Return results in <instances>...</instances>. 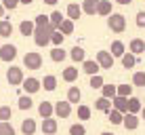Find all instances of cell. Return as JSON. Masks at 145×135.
Instances as JSON below:
<instances>
[{
    "mask_svg": "<svg viewBox=\"0 0 145 135\" xmlns=\"http://www.w3.org/2000/svg\"><path fill=\"white\" fill-rule=\"evenodd\" d=\"M53 32H57L53 26L36 28V32H34V42H36V47H46V44H51V34Z\"/></svg>",
    "mask_w": 145,
    "mask_h": 135,
    "instance_id": "6da1fadb",
    "label": "cell"
},
{
    "mask_svg": "<svg viewBox=\"0 0 145 135\" xmlns=\"http://www.w3.org/2000/svg\"><path fill=\"white\" fill-rule=\"evenodd\" d=\"M107 28L112 30V32H116V34H122L124 30H126V17L120 15V13H112L107 17Z\"/></svg>",
    "mask_w": 145,
    "mask_h": 135,
    "instance_id": "7a4b0ae2",
    "label": "cell"
},
{
    "mask_svg": "<svg viewBox=\"0 0 145 135\" xmlns=\"http://www.w3.org/2000/svg\"><path fill=\"white\" fill-rule=\"evenodd\" d=\"M7 80H8V84L11 87H19V84H23V70L21 68H17V66H11L7 70Z\"/></svg>",
    "mask_w": 145,
    "mask_h": 135,
    "instance_id": "3957f363",
    "label": "cell"
},
{
    "mask_svg": "<svg viewBox=\"0 0 145 135\" xmlns=\"http://www.w3.org/2000/svg\"><path fill=\"white\" fill-rule=\"evenodd\" d=\"M23 66H25L27 70H40V68H42V55L36 53V51L25 53V57H23Z\"/></svg>",
    "mask_w": 145,
    "mask_h": 135,
    "instance_id": "277c9868",
    "label": "cell"
},
{
    "mask_svg": "<svg viewBox=\"0 0 145 135\" xmlns=\"http://www.w3.org/2000/svg\"><path fill=\"white\" fill-rule=\"evenodd\" d=\"M23 91H25V95H34V93H38L40 89H42V80H38V78H25V80H23Z\"/></svg>",
    "mask_w": 145,
    "mask_h": 135,
    "instance_id": "5b68a950",
    "label": "cell"
},
{
    "mask_svg": "<svg viewBox=\"0 0 145 135\" xmlns=\"http://www.w3.org/2000/svg\"><path fill=\"white\" fill-rule=\"evenodd\" d=\"M97 63L103 70H112L114 68V55L109 51H97Z\"/></svg>",
    "mask_w": 145,
    "mask_h": 135,
    "instance_id": "8992f818",
    "label": "cell"
},
{
    "mask_svg": "<svg viewBox=\"0 0 145 135\" xmlns=\"http://www.w3.org/2000/svg\"><path fill=\"white\" fill-rule=\"evenodd\" d=\"M69 114H72V103L67 101H57L55 103V116L57 118H67Z\"/></svg>",
    "mask_w": 145,
    "mask_h": 135,
    "instance_id": "52a82bcc",
    "label": "cell"
},
{
    "mask_svg": "<svg viewBox=\"0 0 145 135\" xmlns=\"http://www.w3.org/2000/svg\"><path fill=\"white\" fill-rule=\"evenodd\" d=\"M17 57V47L15 44H2L0 47V59L2 61H13Z\"/></svg>",
    "mask_w": 145,
    "mask_h": 135,
    "instance_id": "ba28073f",
    "label": "cell"
},
{
    "mask_svg": "<svg viewBox=\"0 0 145 135\" xmlns=\"http://www.w3.org/2000/svg\"><path fill=\"white\" fill-rule=\"evenodd\" d=\"M42 133L44 135H55L57 133V129H59V124H57V118H42Z\"/></svg>",
    "mask_w": 145,
    "mask_h": 135,
    "instance_id": "9c48e42d",
    "label": "cell"
},
{
    "mask_svg": "<svg viewBox=\"0 0 145 135\" xmlns=\"http://www.w3.org/2000/svg\"><path fill=\"white\" fill-rule=\"evenodd\" d=\"M65 15H67V19H72V21L80 19V15H82V4L69 2V4H67V9H65Z\"/></svg>",
    "mask_w": 145,
    "mask_h": 135,
    "instance_id": "30bf717a",
    "label": "cell"
},
{
    "mask_svg": "<svg viewBox=\"0 0 145 135\" xmlns=\"http://www.w3.org/2000/svg\"><path fill=\"white\" fill-rule=\"evenodd\" d=\"M38 114L42 118H53V114H55V106L51 101H40V106H38Z\"/></svg>",
    "mask_w": 145,
    "mask_h": 135,
    "instance_id": "8fae6325",
    "label": "cell"
},
{
    "mask_svg": "<svg viewBox=\"0 0 145 135\" xmlns=\"http://www.w3.org/2000/svg\"><path fill=\"white\" fill-rule=\"evenodd\" d=\"M122 127H126L128 131H135V129L139 127V116H137V114L126 112V114H124V122H122Z\"/></svg>",
    "mask_w": 145,
    "mask_h": 135,
    "instance_id": "7c38bea8",
    "label": "cell"
},
{
    "mask_svg": "<svg viewBox=\"0 0 145 135\" xmlns=\"http://www.w3.org/2000/svg\"><path fill=\"white\" fill-rule=\"evenodd\" d=\"M69 57H72V61H76V63H84V61H86V51L76 44V47L69 51Z\"/></svg>",
    "mask_w": 145,
    "mask_h": 135,
    "instance_id": "4fadbf2b",
    "label": "cell"
},
{
    "mask_svg": "<svg viewBox=\"0 0 145 135\" xmlns=\"http://www.w3.org/2000/svg\"><path fill=\"white\" fill-rule=\"evenodd\" d=\"M82 70L88 74V76H95V74H99V70H101V66L97 63V59H86V61L82 63Z\"/></svg>",
    "mask_w": 145,
    "mask_h": 135,
    "instance_id": "5bb4252c",
    "label": "cell"
},
{
    "mask_svg": "<svg viewBox=\"0 0 145 135\" xmlns=\"http://www.w3.org/2000/svg\"><path fill=\"white\" fill-rule=\"evenodd\" d=\"M19 32H21V36H34V32H36V23L23 19V21L19 23Z\"/></svg>",
    "mask_w": 145,
    "mask_h": 135,
    "instance_id": "9a60e30c",
    "label": "cell"
},
{
    "mask_svg": "<svg viewBox=\"0 0 145 135\" xmlns=\"http://www.w3.org/2000/svg\"><path fill=\"white\" fill-rule=\"evenodd\" d=\"M128 51H131L133 55H141V53H145V40H141V38H133L131 44H128Z\"/></svg>",
    "mask_w": 145,
    "mask_h": 135,
    "instance_id": "2e32d148",
    "label": "cell"
},
{
    "mask_svg": "<svg viewBox=\"0 0 145 135\" xmlns=\"http://www.w3.org/2000/svg\"><path fill=\"white\" fill-rule=\"evenodd\" d=\"M112 103H114V110H118V112L122 114L128 112V97H114Z\"/></svg>",
    "mask_w": 145,
    "mask_h": 135,
    "instance_id": "e0dca14e",
    "label": "cell"
},
{
    "mask_svg": "<svg viewBox=\"0 0 145 135\" xmlns=\"http://www.w3.org/2000/svg\"><path fill=\"white\" fill-rule=\"evenodd\" d=\"M97 15H101V17H109V15H112V0H99Z\"/></svg>",
    "mask_w": 145,
    "mask_h": 135,
    "instance_id": "ac0fdd59",
    "label": "cell"
},
{
    "mask_svg": "<svg viewBox=\"0 0 145 135\" xmlns=\"http://www.w3.org/2000/svg\"><path fill=\"white\" fill-rule=\"evenodd\" d=\"M114 108V103H112V99H105V97H99L97 101H95V110H99V112H109V110Z\"/></svg>",
    "mask_w": 145,
    "mask_h": 135,
    "instance_id": "d6986e66",
    "label": "cell"
},
{
    "mask_svg": "<svg viewBox=\"0 0 145 135\" xmlns=\"http://www.w3.org/2000/svg\"><path fill=\"white\" fill-rule=\"evenodd\" d=\"M97 7L99 0H82V13L86 15H97Z\"/></svg>",
    "mask_w": 145,
    "mask_h": 135,
    "instance_id": "ffe728a7",
    "label": "cell"
},
{
    "mask_svg": "<svg viewBox=\"0 0 145 135\" xmlns=\"http://www.w3.org/2000/svg\"><path fill=\"white\" fill-rule=\"evenodd\" d=\"M109 53H112L114 57H120V59H122V55L126 53V47H124L122 40H114V42H112V49H109Z\"/></svg>",
    "mask_w": 145,
    "mask_h": 135,
    "instance_id": "44dd1931",
    "label": "cell"
},
{
    "mask_svg": "<svg viewBox=\"0 0 145 135\" xmlns=\"http://www.w3.org/2000/svg\"><path fill=\"white\" fill-rule=\"evenodd\" d=\"M21 133L23 135H34L36 133V121H34V118H25V121L21 122Z\"/></svg>",
    "mask_w": 145,
    "mask_h": 135,
    "instance_id": "7402d4cb",
    "label": "cell"
},
{
    "mask_svg": "<svg viewBox=\"0 0 145 135\" xmlns=\"http://www.w3.org/2000/svg\"><path fill=\"white\" fill-rule=\"evenodd\" d=\"M101 97H105V99H114V97H118V87H116V84H103V89H101Z\"/></svg>",
    "mask_w": 145,
    "mask_h": 135,
    "instance_id": "603a6c76",
    "label": "cell"
},
{
    "mask_svg": "<svg viewBox=\"0 0 145 135\" xmlns=\"http://www.w3.org/2000/svg\"><path fill=\"white\" fill-rule=\"evenodd\" d=\"M143 110V103L139 97H128V112L131 114H139Z\"/></svg>",
    "mask_w": 145,
    "mask_h": 135,
    "instance_id": "cb8c5ba5",
    "label": "cell"
},
{
    "mask_svg": "<svg viewBox=\"0 0 145 135\" xmlns=\"http://www.w3.org/2000/svg\"><path fill=\"white\" fill-rule=\"evenodd\" d=\"M107 121L112 122V124H122V122H124V114L112 108V110H109V112H107Z\"/></svg>",
    "mask_w": 145,
    "mask_h": 135,
    "instance_id": "d4e9b609",
    "label": "cell"
},
{
    "mask_svg": "<svg viewBox=\"0 0 145 135\" xmlns=\"http://www.w3.org/2000/svg\"><path fill=\"white\" fill-rule=\"evenodd\" d=\"M13 34V23L8 19H0V36L2 38H8Z\"/></svg>",
    "mask_w": 145,
    "mask_h": 135,
    "instance_id": "484cf974",
    "label": "cell"
},
{
    "mask_svg": "<svg viewBox=\"0 0 145 135\" xmlns=\"http://www.w3.org/2000/svg\"><path fill=\"white\" fill-rule=\"evenodd\" d=\"M135 66H137V55H133L131 51H128V53H124L122 55V68H135Z\"/></svg>",
    "mask_w": 145,
    "mask_h": 135,
    "instance_id": "4316f807",
    "label": "cell"
},
{
    "mask_svg": "<svg viewBox=\"0 0 145 135\" xmlns=\"http://www.w3.org/2000/svg\"><path fill=\"white\" fill-rule=\"evenodd\" d=\"M61 76H63L65 82H76L78 80V68H65Z\"/></svg>",
    "mask_w": 145,
    "mask_h": 135,
    "instance_id": "83f0119b",
    "label": "cell"
},
{
    "mask_svg": "<svg viewBox=\"0 0 145 135\" xmlns=\"http://www.w3.org/2000/svg\"><path fill=\"white\" fill-rule=\"evenodd\" d=\"M65 57H67V53L63 51L61 47H53V51H51V59H53L55 63H61Z\"/></svg>",
    "mask_w": 145,
    "mask_h": 135,
    "instance_id": "f1b7e54d",
    "label": "cell"
},
{
    "mask_svg": "<svg viewBox=\"0 0 145 135\" xmlns=\"http://www.w3.org/2000/svg\"><path fill=\"white\" fill-rule=\"evenodd\" d=\"M80 99H82V91H80L78 87H69V91H67V101H69V103H78Z\"/></svg>",
    "mask_w": 145,
    "mask_h": 135,
    "instance_id": "f546056e",
    "label": "cell"
},
{
    "mask_svg": "<svg viewBox=\"0 0 145 135\" xmlns=\"http://www.w3.org/2000/svg\"><path fill=\"white\" fill-rule=\"evenodd\" d=\"M42 87H44V91H55V89H57V78H55L53 74L44 76L42 78Z\"/></svg>",
    "mask_w": 145,
    "mask_h": 135,
    "instance_id": "4dcf8cb0",
    "label": "cell"
},
{
    "mask_svg": "<svg viewBox=\"0 0 145 135\" xmlns=\"http://www.w3.org/2000/svg\"><path fill=\"white\" fill-rule=\"evenodd\" d=\"M48 17H51V26H53L55 30H59V28H61V23L65 21V19H63V15H61V11H53Z\"/></svg>",
    "mask_w": 145,
    "mask_h": 135,
    "instance_id": "1f68e13d",
    "label": "cell"
},
{
    "mask_svg": "<svg viewBox=\"0 0 145 135\" xmlns=\"http://www.w3.org/2000/svg\"><path fill=\"white\" fill-rule=\"evenodd\" d=\"M34 23H36V28H48L51 26V17L48 15H36Z\"/></svg>",
    "mask_w": 145,
    "mask_h": 135,
    "instance_id": "d6a6232c",
    "label": "cell"
},
{
    "mask_svg": "<svg viewBox=\"0 0 145 135\" xmlns=\"http://www.w3.org/2000/svg\"><path fill=\"white\" fill-rule=\"evenodd\" d=\"M118 97H133V84H118Z\"/></svg>",
    "mask_w": 145,
    "mask_h": 135,
    "instance_id": "836d02e7",
    "label": "cell"
},
{
    "mask_svg": "<svg viewBox=\"0 0 145 135\" xmlns=\"http://www.w3.org/2000/svg\"><path fill=\"white\" fill-rule=\"evenodd\" d=\"M13 118V110L8 106H0V122H8Z\"/></svg>",
    "mask_w": 145,
    "mask_h": 135,
    "instance_id": "e575fe53",
    "label": "cell"
},
{
    "mask_svg": "<svg viewBox=\"0 0 145 135\" xmlns=\"http://www.w3.org/2000/svg\"><path fill=\"white\" fill-rule=\"evenodd\" d=\"M19 110H29L34 106V101H32V97H29V95H21V97H19Z\"/></svg>",
    "mask_w": 145,
    "mask_h": 135,
    "instance_id": "d590c367",
    "label": "cell"
},
{
    "mask_svg": "<svg viewBox=\"0 0 145 135\" xmlns=\"http://www.w3.org/2000/svg\"><path fill=\"white\" fill-rule=\"evenodd\" d=\"M59 32L65 34V36H67V34H74V21H72V19H65V21L61 23V28H59Z\"/></svg>",
    "mask_w": 145,
    "mask_h": 135,
    "instance_id": "8d00e7d4",
    "label": "cell"
},
{
    "mask_svg": "<svg viewBox=\"0 0 145 135\" xmlns=\"http://www.w3.org/2000/svg\"><path fill=\"white\" fill-rule=\"evenodd\" d=\"M88 84H91V89H103V84H105V82H103L101 74H95V76H91V82H88Z\"/></svg>",
    "mask_w": 145,
    "mask_h": 135,
    "instance_id": "74e56055",
    "label": "cell"
},
{
    "mask_svg": "<svg viewBox=\"0 0 145 135\" xmlns=\"http://www.w3.org/2000/svg\"><path fill=\"white\" fill-rule=\"evenodd\" d=\"M63 40H65V34H61L59 30L51 34V42L55 44V47H61V44H63Z\"/></svg>",
    "mask_w": 145,
    "mask_h": 135,
    "instance_id": "f35d334b",
    "label": "cell"
},
{
    "mask_svg": "<svg viewBox=\"0 0 145 135\" xmlns=\"http://www.w3.org/2000/svg\"><path fill=\"white\" fill-rule=\"evenodd\" d=\"M133 84L135 87H145V72H135L133 74Z\"/></svg>",
    "mask_w": 145,
    "mask_h": 135,
    "instance_id": "ab89813d",
    "label": "cell"
},
{
    "mask_svg": "<svg viewBox=\"0 0 145 135\" xmlns=\"http://www.w3.org/2000/svg\"><path fill=\"white\" fill-rule=\"evenodd\" d=\"M78 118L80 121H88V118H91V108L88 106H78Z\"/></svg>",
    "mask_w": 145,
    "mask_h": 135,
    "instance_id": "60d3db41",
    "label": "cell"
},
{
    "mask_svg": "<svg viewBox=\"0 0 145 135\" xmlns=\"http://www.w3.org/2000/svg\"><path fill=\"white\" fill-rule=\"evenodd\" d=\"M69 135H86V129H84V124L76 122V124L69 127Z\"/></svg>",
    "mask_w": 145,
    "mask_h": 135,
    "instance_id": "b9f144b4",
    "label": "cell"
},
{
    "mask_svg": "<svg viewBox=\"0 0 145 135\" xmlns=\"http://www.w3.org/2000/svg\"><path fill=\"white\" fill-rule=\"evenodd\" d=\"M0 135H15V129L11 122H0Z\"/></svg>",
    "mask_w": 145,
    "mask_h": 135,
    "instance_id": "7bdbcfd3",
    "label": "cell"
},
{
    "mask_svg": "<svg viewBox=\"0 0 145 135\" xmlns=\"http://www.w3.org/2000/svg\"><path fill=\"white\" fill-rule=\"evenodd\" d=\"M2 7L8 9V11H15L19 7V0H2Z\"/></svg>",
    "mask_w": 145,
    "mask_h": 135,
    "instance_id": "ee69618b",
    "label": "cell"
},
{
    "mask_svg": "<svg viewBox=\"0 0 145 135\" xmlns=\"http://www.w3.org/2000/svg\"><path fill=\"white\" fill-rule=\"evenodd\" d=\"M137 26L139 28H145V11H139L137 13Z\"/></svg>",
    "mask_w": 145,
    "mask_h": 135,
    "instance_id": "f6af8a7d",
    "label": "cell"
},
{
    "mask_svg": "<svg viewBox=\"0 0 145 135\" xmlns=\"http://www.w3.org/2000/svg\"><path fill=\"white\" fill-rule=\"evenodd\" d=\"M57 2H59V0H44V4H48V7H55Z\"/></svg>",
    "mask_w": 145,
    "mask_h": 135,
    "instance_id": "bcb514c9",
    "label": "cell"
},
{
    "mask_svg": "<svg viewBox=\"0 0 145 135\" xmlns=\"http://www.w3.org/2000/svg\"><path fill=\"white\" fill-rule=\"evenodd\" d=\"M116 2H118V4H122V7H126V4H131L133 0H116Z\"/></svg>",
    "mask_w": 145,
    "mask_h": 135,
    "instance_id": "7dc6e473",
    "label": "cell"
},
{
    "mask_svg": "<svg viewBox=\"0 0 145 135\" xmlns=\"http://www.w3.org/2000/svg\"><path fill=\"white\" fill-rule=\"evenodd\" d=\"M32 2H34V0H19V4H25V7H29Z\"/></svg>",
    "mask_w": 145,
    "mask_h": 135,
    "instance_id": "c3c4849f",
    "label": "cell"
},
{
    "mask_svg": "<svg viewBox=\"0 0 145 135\" xmlns=\"http://www.w3.org/2000/svg\"><path fill=\"white\" fill-rule=\"evenodd\" d=\"M4 11H7V9H4V7H2V4H0V19H2V17H4Z\"/></svg>",
    "mask_w": 145,
    "mask_h": 135,
    "instance_id": "681fc988",
    "label": "cell"
},
{
    "mask_svg": "<svg viewBox=\"0 0 145 135\" xmlns=\"http://www.w3.org/2000/svg\"><path fill=\"white\" fill-rule=\"evenodd\" d=\"M141 116L145 118V106H143V110H141Z\"/></svg>",
    "mask_w": 145,
    "mask_h": 135,
    "instance_id": "f907efd6",
    "label": "cell"
},
{
    "mask_svg": "<svg viewBox=\"0 0 145 135\" xmlns=\"http://www.w3.org/2000/svg\"><path fill=\"white\" fill-rule=\"evenodd\" d=\"M101 135H114V133H109V131H103V133H101Z\"/></svg>",
    "mask_w": 145,
    "mask_h": 135,
    "instance_id": "816d5d0a",
    "label": "cell"
}]
</instances>
